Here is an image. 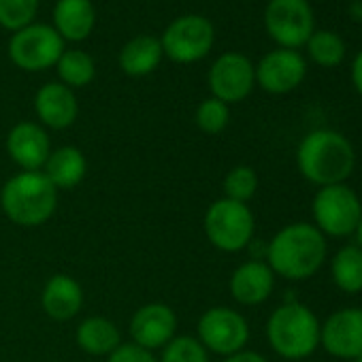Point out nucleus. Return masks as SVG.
Returning a JSON list of instances; mask_svg holds the SVG:
<instances>
[{"mask_svg":"<svg viewBox=\"0 0 362 362\" xmlns=\"http://www.w3.org/2000/svg\"><path fill=\"white\" fill-rule=\"evenodd\" d=\"M328 256L326 237L309 222H292L279 228L264 250V262L275 277L288 281L311 279Z\"/></svg>","mask_w":362,"mask_h":362,"instance_id":"1","label":"nucleus"},{"mask_svg":"<svg viewBox=\"0 0 362 362\" xmlns=\"http://www.w3.org/2000/svg\"><path fill=\"white\" fill-rule=\"evenodd\" d=\"M298 173L317 188L347 184L356 168V151L351 141L330 128L307 132L296 147Z\"/></svg>","mask_w":362,"mask_h":362,"instance_id":"2","label":"nucleus"},{"mask_svg":"<svg viewBox=\"0 0 362 362\" xmlns=\"http://www.w3.org/2000/svg\"><path fill=\"white\" fill-rule=\"evenodd\" d=\"M3 214L22 228L47 224L58 209V190L43 170H22L5 181L0 190Z\"/></svg>","mask_w":362,"mask_h":362,"instance_id":"3","label":"nucleus"},{"mask_svg":"<svg viewBox=\"0 0 362 362\" xmlns=\"http://www.w3.org/2000/svg\"><path fill=\"white\" fill-rule=\"evenodd\" d=\"M267 341L284 360H305L320 347V320L298 300L281 303L267 320Z\"/></svg>","mask_w":362,"mask_h":362,"instance_id":"4","label":"nucleus"},{"mask_svg":"<svg viewBox=\"0 0 362 362\" xmlns=\"http://www.w3.org/2000/svg\"><path fill=\"white\" fill-rule=\"evenodd\" d=\"M203 228L207 241L216 250L224 254H237L252 245L256 233V218L250 205L222 197L207 207Z\"/></svg>","mask_w":362,"mask_h":362,"instance_id":"5","label":"nucleus"},{"mask_svg":"<svg viewBox=\"0 0 362 362\" xmlns=\"http://www.w3.org/2000/svg\"><path fill=\"white\" fill-rule=\"evenodd\" d=\"M311 218L324 237L345 239L356 233L362 220V201L347 184L317 188L311 201Z\"/></svg>","mask_w":362,"mask_h":362,"instance_id":"6","label":"nucleus"},{"mask_svg":"<svg viewBox=\"0 0 362 362\" xmlns=\"http://www.w3.org/2000/svg\"><path fill=\"white\" fill-rule=\"evenodd\" d=\"M216 43L214 24L199 13L175 18L162 33V54L175 64H194L209 56Z\"/></svg>","mask_w":362,"mask_h":362,"instance_id":"7","label":"nucleus"},{"mask_svg":"<svg viewBox=\"0 0 362 362\" xmlns=\"http://www.w3.org/2000/svg\"><path fill=\"white\" fill-rule=\"evenodd\" d=\"M64 49V41L54 26L39 22L13 33L9 39V60L26 73L54 69Z\"/></svg>","mask_w":362,"mask_h":362,"instance_id":"8","label":"nucleus"},{"mask_svg":"<svg viewBox=\"0 0 362 362\" xmlns=\"http://www.w3.org/2000/svg\"><path fill=\"white\" fill-rule=\"evenodd\" d=\"M197 339L209 354L228 358L245 349L250 341V324L241 311L216 305L199 317Z\"/></svg>","mask_w":362,"mask_h":362,"instance_id":"9","label":"nucleus"},{"mask_svg":"<svg viewBox=\"0 0 362 362\" xmlns=\"http://www.w3.org/2000/svg\"><path fill=\"white\" fill-rule=\"evenodd\" d=\"M264 28L284 49H298L309 41L315 18L309 0H269L264 9Z\"/></svg>","mask_w":362,"mask_h":362,"instance_id":"10","label":"nucleus"},{"mask_svg":"<svg viewBox=\"0 0 362 362\" xmlns=\"http://www.w3.org/2000/svg\"><path fill=\"white\" fill-rule=\"evenodd\" d=\"M211 96L226 103L228 107L245 100L256 86L254 62L239 52H226L218 56L207 73Z\"/></svg>","mask_w":362,"mask_h":362,"instance_id":"11","label":"nucleus"},{"mask_svg":"<svg viewBox=\"0 0 362 362\" xmlns=\"http://www.w3.org/2000/svg\"><path fill=\"white\" fill-rule=\"evenodd\" d=\"M320 345L339 360L362 356V309L343 307L320 322Z\"/></svg>","mask_w":362,"mask_h":362,"instance_id":"12","label":"nucleus"},{"mask_svg":"<svg viewBox=\"0 0 362 362\" xmlns=\"http://www.w3.org/2000/svg\"><path fill=\"white\" fill-rule=\"evenodd\" d=\"M177 313L166 303L141 305L130 317V339L143 349L158 351L177 337Z\"/></svg>","mask_w":362,"mask_h":362,"instance_id":"13","label":"nucleus"},{"mask_svg":"<svg viewBox=\"0 0 362 362\" xmlns=\"http://www.w3.org/2000/svg\"><path fill=\"white\" fill-rule=\"evenodd\" d=\"M256 69V83L269 94H288L296 90L305 75L307 62L296 49L277 47L260 58Z\"/></svg>","mask_w":362,"mask_h":362,"instance_id":"14","label":"nucleus"},{"mask_svg":"<svg viewBox=\"0 0 362 362\" xmlns=\"http://www.w3.org/2000/svg\"><path fill=\"white\" fill-rule=\"evenodd\" d=\"M5 145L9 158L22 170H43L52 153L49 132L39 122H18L9 130Z\"/></svg>","mask_w":362,"mask_h":362,"instance_id":"15","label":"nucleus"},{"mask_svg":"<svg viewBox=\"0 0 362 362\" xmlns=\"http://www.w3.org/2000/svg\"><path fill=\"white\" fill-rule=\"evenodd\" d=\"M35 113L39 124L49 130H66L77 122L79 100L75 90L60 81L43 83L35 94Z\"/></svg>","mask_w":362,"mask_h":362,"instance_id":"16","label":"nucleus"},{"mask_svg":"<svg viewBox=\"0 0 362 362\" xmlns=\"http://www.w3.org/2000/svg\"><path fill=\"white\" fill-rule=\"evenodd\" d=\"M275 288V273L264 260H247L239 264L228 281L230 296L243 307H256L271 298Z\"/></svg>","mask_w":362,"mask_h":362,"instance_id":"17","label":"nucleus"},{"mask_svg":"<svg viewBox=\"0 0 362 362\" xmlns=\"http://www.w3.org/2000/svg\"><path fill=\"white\" fill-rule=\"evenodd\" d=\"M83 300L86 296L81 284L66 273L52 275L41 292V307L56 322H69L79 315V311L83 309Z\"/></svg>","mask_w":362,"mask_h":362,"instance_id":"18","label":"nucleus"},{"mask_svg":"<svg viewBox=\"0 0 362 362\" xmlns=\"http://www.w3.org/2000/svg\"><path fill=\"white\" fill-rule=\"evenodd\" d=\"M52 26L64 43L86 41L96 26V9L92 0H58Z\"/></svg>","mask_w":362,"mask_h":362,"instance_id":"19","label":"nucleus"},{"mask_svg":"<svg viewBox=\"0 0 362 362\" xmlns=\"http://www.w3.org/2000/svg\"><path fill=\"white\" fill-rule=\"evenodd\" d=\"M43 175L52 181L58 192L73 190L88 175V158L79 147L62 145L58 149H52L43 166Z\"/></svg>","mask_w":362,"mask_h":362,"instance_id":"20","label":"nucleus"},{"mask_svg":"<svg viewBox=\"0 0 362 362\" xmlns=\"http://www.w3.org/2000/svg\"><path fill=\"white\" fill-rule=\"evenodd\" d=\"M162 58L164 54L160 39L151 35H139L126 41V45L119 49L117 64L128 77H147L160 66Z\"/></svg>","mask_w":362,"mask_h":362,"instance_id":"21","label":"nucleus"},{"mask_svg":"<svg viewBox=\"0 0 362 362\" xmlns=\"http://www.w3.org/2000/svg\"><path fill=\"white\" fill-rule=\"evenodd\" d=\"M75 341L79 349L90 356H109L124 343L117 324L105 315H90L81 320L75 330Z\"/></svg>","mask_w":362,"mask_h":362,"instance_id":"22","label":"nucleus"},{"mask_svg":"<svg viewBox=\"0 0 362 362\" xmlns=\"http://www.w3.org/2000/svg\"><path fill=\"white\" fill-rule=\"evenodd\" d=\"M330 277L345 294L362 292V250L356 243L337 250L330 262Z\"/></svg>","mask_w":362,"mask_h":362,"instance_id":"23","label":"nucleus"},{"mask_svg":"<svg viewBox=\"0 0 362 362\" xmlns=\"http://www.w3.org/2000/svg\"><path fill=\"white\" fill-rule=\"evenodd\" d=\"M56 73H58L60 83H64L66 88L71 90L86 88L96 77V62L83 49H75V47L64 49L56 64Z\"/></svg>","mask_w":362,"mask_h":362,"instance_id":"24","label":"nucleus"},{"mask_svg":"<svg viewBox=\"0 0 362 362\" xmlns=\"http://www.w3.org/2000/svg\"><path fill=\"white\" fill-rule=\"evenodd\" d=\"M309 58L324 69L339 66L345 58V43L337 33L330 30H313L309 41L305 43Z\"/></svg>","mask_w":362,"mask_h":362,"instance_id":"25","label":"nucleus"},{"mask_svg":"<svg viewBox=\"0 0 362 362\" xmlns=\"http://www.w3.org/2000/svg\"><path fill=\"white\" fill-rule=\"evenodd\" d=\"M222 188H224V199L247 205L258 192V173L247 164H237L226 173Z\"/></svg>","mask_w":362,"mask_h":362,"instance_id":"26","label":"nucleus"},{"mask_svg":"<svg viewBox=\"0 0 362 362\" xmlns=\"http://www.w3.org/2000/svg\"><path fill=\"white\" fill-rule=\"evenodd\" d=\"M160 351L158 362H209V351L190 334H177Z\"/></svg>","mask_w":362,"mask_h":362,"instance_id":"27","label":"nucleus"},{"mask_svg":"<svg viewBox=\"0 0 362 362\" xmlns=\"http://www.w3.org/2000/svg\"><path fill=\"white\" fill-rule=\"evenodd\" d=\"M41 0H0V26L18 33L30 26L37 18Z\"/></svg>","mask_w":362,"mask_h":362,"instance_id":"28","label":"nucleus"},{"mask_svg":"<svg viewBox=\"0 0 362 362\" xmlns=\"http://www.w3.org/2000/svg\"><path fill=\"white\" fill-rule=\"evenodd\" d=\"M194 122L199 126L201 132L205 134H220L226 130L228 122H230V107L214 96L201 100V105L197 107L194 113Z\"/></svg>","mask_w":362,"mask_h":362,"instance_id":"29","label":"nucleus"},{"mask_svg":"<svg viewBox=\"0 0 362 362\" xmlns=\"http://www.w3.org/2000/svg\"><path fill=\"white\" fill-rule=\"evenodd\" d=\"M107 362H158L156 354L139 347L136 343H122L115 351L107 356Z\"/></svg>","mask_w":362,"mask_h":362,"instance_id":"30","label":"nucleus"},{"mask_svg":"<svg viewBox=\"0 0 362 362\" xmlns=\"http://www.w3.org/2000/svg\"><path fill=\"white\" fill-rule=\"evenodd\" d=\"M222 362H269L262 354L258 351H252V349H243L239 354H233L228 358H224Z\"/></svg>","mask_w":362,"mask_h":362,"instance_id":"31","label":"nucleus"},{"mask_svg":"<svg viewBox=\"0 0 362 362\" xmlns=\"http://www.w3.org/2000/svg\"><path fill=\"white\" fill-rule=\"evenodd\" d=\"M351 83L356 92L362 96V52H358V56L351 62Z\"/></svg>","mask_w":362,"mask_h":362,"instance_id":"32","label":"nucleus"},{"mask_svg":"<svg viewBox=\"0 0 362 362\" xmlns=\"http://www.w3.org/2000/svg\"><path fill=\"white\" fill-rule=\"evenodd\" d=\"M354 235H356V245L362 250V220H360V224H358V228H356V233H354Z\"/></svg>","mask_w":362,"mask_h":362,"instance_id":"33","label":"nucleus"},{"mask_svg":"<svg viewBox=\"0 0 362 362\" xmlns=\"http://www.w3.org/2000/svg\"><path fill=\"white\" fill-rule=\"evenodd\" d=\"M351 362H362V356H360V358H356V360H351Z\"/></svg>","mask_w":362,"mask_h":362,"instance_id":"34","label":"nucleus"}]
</instances>
